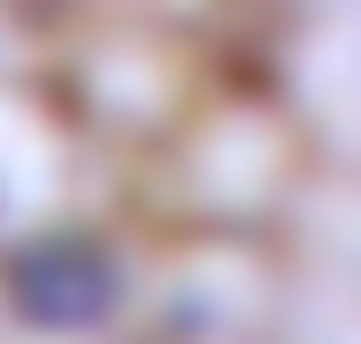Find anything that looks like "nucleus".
I'll return each instance as SVG.
<instances>
[{
  "mask_svg": "<svg viewBox=\"0 0 361 344\" xmlns=\"http://www.w3.org/2000/svg\"><path fill=\"white\" fill-rule=\"evenodd\" d=\"M0 294L25 328H51V336H85L101 328L118 302H126V277L101 244H76V235H51V244H25V252L0 269Z\"/></svg>",
  "mask_w": 361,
  "mask_h": 344,
  "instance_id": "1",
  "label": "nucleus"
}]
</instances>
